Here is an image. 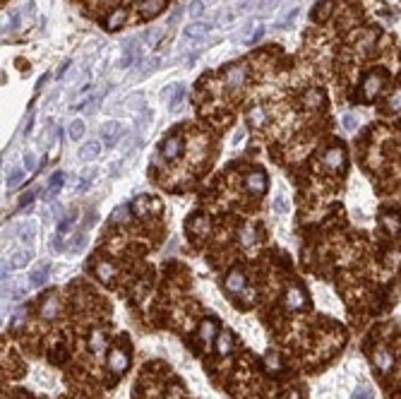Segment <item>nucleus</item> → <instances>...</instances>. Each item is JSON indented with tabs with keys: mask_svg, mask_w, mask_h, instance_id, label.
<instances>
[{
	"mask_svg": "<svg viewBox=\"0 0 401 399\" xmlns=\"http://www.w3.org/2000/svg\"><path fill=\"white\" fill-rule=\"evenodd\" d=\"M104 347H106V334L101 330H94L89 334V349L94 354H99V351H104Z\"/></svg>",
	"mask_w": 401,
	"mask_h": 399,
	"instance_id": "obj_25",
	"label": "nucleus"
},
{
	"mask_svg": "<svg viewBox=\"0 0 401 399\" xmlns=\"http://www.w3.org/2000/svg\"><path fill=\"white\" fill-rule=\"evenodd\" d=\"M250 120L257 123V125H262V123H264V108H262V106H255L253 111H250Z\"/></svg>",
	"mask_w": 401,
	"mask_h": 399,
	"instance_id": "obj_42",
	"label": "nucleus"
},
{
	"mask_svg": "<svg viewBox=\"0 0 401 399\" xmlns=\"http://www.w3.org/2000/svg\"><path fill=\"white\" fill-rule=\"evenodd\" d=\"M74 216H77V214H74V212H70V214H65V216H63V219H60V222H58V231H55L58 236H65L67 231L72 229V224L77 222Z\"/></svg>",
	"mask_w": 401,
	"mask_h": 399,
	"instance_id": "obj_30",
	"label": "nucleus"
},
{
	"mask_svg": "<svg viewBox=\"0 0 401 399\" xmlns=\"http://www.w3.org/2000/svg\"><path fill=\"white\" fill-rule=\"evenodd\" d=\"M176 20H180V10H176V12H173V15H171V24L176 22Z\"/></svg>",
	"mask_w": 401,
	"mask_h": 399,
	"instance_id": "obj_53",
	"label": "nucleus"
},
{
	"mask_svg": "<svg viewBox=\"0 0 401 399\" xmlns=\"http://www.w3.org/2000/svg\"><path fill=\"white\" fill-rule=\"evenodd\" d=\"M389 106H392V111H399V108H401V92H396V94L392 96Z\"/></svg>",
	"mask_w": 401,
	"mask_h": 399,
	"instance_id": "obj_49",
	"label": "nucleus"
},
{
	"mask_svg": "<svg viewBox=\"0 0 401 399\" xmlns=\"http://www.w3.org/2000/svg\"><path fill=\"white\" fill-rule=\"evenodd\" d=\"M286 303H289V308H303L305 294L300 288H289V291H286Z\"/></svg>",
	"mask_w": 401,
	"mask_h": 399,
	"instance_id": "obj_21",
	"label": "nucleus"
},
{
	"mask_svg": "<svg viewBox=\"0 0 401 399\" xmlns=\"http://www.w3.org/2000/svg\"><path fill=\"white\" fill-rule=\"evenodd\" d=\"M298 12H300V10H298V5H289V8L283 10V15L276 20V27H279V29H291V27H293V22H296Z\"/></svg>",
	"mask_w": 401,
	"mask_h": 399,
	"instance_id": "obj_17",
	"label": "nucleus"
},
{
	"mask_svg": "<svg viewBox=\"0 0 401 399\" xmlns=\"http://www.w3.org/2000/svg\"><path fill=\"white\" fill-rule=\"evenodd\" d=\"M65 185V173L63 171H55L51 178H48V183H46V190H44V199H51L55 197L60 192V188Z\"/></svg>",
	"mask_w": 401,
	"mask_h": 399,
	"instance_id": "obj_11",
	"label": "nucleus"
},
{
	"mask_svg": "<svg viewBox=\"0 0 401 399\" xmlns=\"http://www.w3.org/2000/svg\"><path fill=\"white\" fill-rule=\"evenodd\" d=\"M243 243H245V245H253L255 243V229H253V224H247L245 229H243Z\"/></svg>",
	"mask_w": 401,
	"mask_h": 399,
	"instance_id": "obj_45",
	"label": "nucleus"
},
{
	"mask_svg": "<svg viewBox=\"0 0 401 399\" xmlns=\"http://www.w3.org/2000/svg\"><path fill=\"white\" fill-rule=\"evenodd\" d=\"M200 337L202 341H212L216 337V322L214 320H202L200 322Z\"/></svg>",
	"mask_w": 401,
	"mask_h": 399,
	"instance_id": "obj_24",
	"label": "nucleus"
},
{
	"mask_svg": "<svg viewBox=\"0 0 401 399\" xmlns=\"http://www.w3.org/2000/svg\"><path fill=\"white\" fill-rule=\"evenodd\" d=\"M245 185H247V190H250V192L262 195V192L267 190V176H264L262 171H253V173H247Z\"/></svg>",
	"mask_w": 401,
	"mask_h": 399,
	"instance_id": "obj_9",
	"label": "nucleus"
},
{
	"mask_svg": "<svg viewBox=\"0 0 401 399\" xmlns=\"http://www.w3.org/2000/svg\"><path fill=\"white\" fill-rule=\"evenodd\" d=\"M24 171H27V173H31V171L36 169V154H34V152H27V154H24Z\"/></svg>",
	"mask_w": 401,
	"mask_h": 399,
	"instance_id": "obj_40",
	"label": "nucleus"
},
{
	"mask_svg": "<svg viewBox=\"0 0 401 399\" xmlns=\"http://www.w3.org/2000/svg\"><path fill=\"white\" fill-rule=\"evenodd\" d=\"M140 58H142L140 46H135V41H130V44L125 46V51H123V56L118 58V67H120V70H127V67L135 65V63H137Z\"/></svg>",
	"mask_w": 401,
	"mask_h": 399,
	"instance_id": "obj_8",
	"label": "nucleus"
},
{
	"mask_svg": "<svg viewBox=\"0 0 401 399\" xmlns=\"http://www.w3.org/2000/svg\"><path fill=\"white\" fill-rule=\"evenodd\" d=\"M243 286H245V274L240 272V269L228 272V277H226V291L238 294V291H243Z\"/></svg>",
	"mask_w": 401,
	"mask_h": 399,
	"instance_id": "obj_15",
	"label": "nucleus"
},
{
	"mask_svg": "<svg viewBox=\"0 0 401 399\" xmlns=\"http://www.w3.org/2000/svg\"><path fill=\"white\" fill-rule=\"evenodd\" d=\"M24 176H27V171H24V166H20V169H15L12 173L8 176V190H15V188H20L24 180Z\"/></svg>",
	"mask_w": 401,
	"mask_h": 399,
	"instance_id": "obj_28",
	"label": "nucleus"
},
{
	"mask_svg": "<svg viewBox=\"0 0 401 399\" xmlns=\"http://www.w3.org/2000/svg\"><path fill=\"white\" fill-rule=\"evenodd\" d=\"M125 22V10H116L111 17H108V22H106V27L111 31H116V29H120V24Z\"/></svg>",
	"mask_w": 401,
	"mask_h": 399,
	"instance_id": "obj_32",
	"label": "nucleus"
},
{
	"mask_svg": "<svg viewBox=\"0 0 401 399\" xmlns=\"http://www.w3.org/2000/svg\"><path fill=\"white\" fill-rule=\"evenodd\" d=\"M106 363H108V370H111V373H123V370H127V366H130V358H127V354L123 349H111Z\"/></svg>",
	"mask_w": 401,
	"mask_h": 399,
	"instance_id": "obj_4",
	"label": "nucleus"
},
{
	"mask_svg": "<svg viewBox=\"0 0 401 399\" xmlns=\"http://www.w3.org/2000/svg\"><path fill=\"white\" fill-rule=\"evenodd\" d=\"M382 84H385V77H382L379 72L368 75V77L363 80V96H365V99H375V96L379 94Z\"/></svg>",
	"mask_w": 401,
	"mask_h": 399,
	"instance_id": "obj_7",
	"label": "nucleus"
},
{
	"mask_svg": "<svg viewBox=\"0 0 401 399\" xmlns=\"http://www.w3.org/2000/svg\"><path fill=\"white\" fill-rule=\"evenodd\" d=\"M84 245H87V233H77V236H74V243H72V248H70V250L72 252H80L84 248Z\"/></svg>",
	"mask_w": 401,
	"mask_h": 399,
	"instance_id": "obj_44",
	"label": "nucleus"
},
{
	"mask_svg": "<svg viewBox=\"0 0 401 399\" xmlns=\"http://www.w3.org/2000/svg\"><path fill=\"white\" fill-rule=\"evenodd\" d=\"M185 94H187L185 84H176V89H173L171 99H168V111H171V113L178 111L180 106H183V101H185Z\"/></svg>",
	"mask_w": 401,
	"mask_h": 399,
	"instance_id": "obj_18",
	"label": "nucleus"
},
{
	"mask_svg": "<svg viewBox=\"0 0 401 399\" xmlns=\"http://www.w3.org/2000/svg\"><path fill=\"white\" fill-rule=\"evenodd\" d=\"M372 361H375L377 370H382V373H389V370L394 368V354L387 347H377V349H375Z\"/></svg>",
	"mask_w": 401,
	"mask_h": 399,
	"instance_id": "obj_6",
	"label": "nucleus"
},
{
	"mask_svg": "<svg viewBox=\"0 0 401 399\" xmlns=\"http://www.w3.org/2000/svg\"><path fill=\"white\" fill-rule=\"evenodd\" d=\"M94 176H97V171H89L84 178H80V183H77V192H87L94 185Z\"/></svg>",
	"mask_w": 401,
	"mask_h": 399,
	"instance_id": "obj_37",
	"label": "nucleus"
},
{
	"mask_svg": "<svg viewBox=\"0 0 401 399\" xmlns=\"http://www.w3.org/2000/svg\"><path fill=\"white\" fill-rule=\"evenodd\" d=\"M20 27V12H10V17H8V22H5V27L3 29H17Z\"/></svg>",
	"mask_w": 401,
	"mask_h": 399,
	"instance_id": "obj_46",
	"label": "nucleus"
},
{
	"mask_svg": "<svg viewBox=\"0 0 401 399\" xmlns=\"http://www.w3.org/2000/svg\"><path fill=\"white\" fill-rule=\"evenodd\" d=\"M123 135H125V125L118 123V120H108V123H104V128H101V142H104L106 147H116Z\"/></svg>",
	"mask_w": 401,
	"mask_h": 399,
	"instance_id": "obj_2",
	"label": "nucleus"
},
{
	"mask_svg": "<svg viewBox=\"0 0 401 399\" xmlns=\"http://www.w3.org/2000/svg\"><path fill=\"white\" fill-rule=\"evenodd\" d=\"M31 128H34V111H29V116H27V123H24V135H29Z\"/></svg>",
	"mask_w": 401,
	"mask_h": 399,
	"instance_id": "obj_50",
	"label": "nucleus"
},
{
	"mask_svg": "<svg viewBox=\"0 0 401 399\" xmlns=\"http://www.w3.org/2000/svg\"><path fill=\"white\" fill-rule=\"evenodd\" d=\"M94 272H97V277L101 281H111V277H116V267L111 262H99Z\"/></svg>",
	"mask_w": 401,
	"mask_h": 399,
	"instance_id": "obj_26",
	"label": "nucleus"
},
{
	"mask_svg": "<svg viewBox=\"0 0 401 399\" xmlns=\"http://www.w3.org/2000/svg\"><path fill=\"white\" fill-rule=\"evenodd\" d=\"M58 308H60V301H58V296L53 294V296H48V301L41 305V315H44L46 320H53L58 315Z\"/></svg>",
	"mask_w": 401,
	"mask_h": 399,
	"instance_id": "obj_19",
	"label": "nucleus"
},
{
	"mask_svg": "<svg viewBox=\"0 0 401 399\" xmlns=\"http://www.w3.org/2000/svg\"><path fill=\"white\" fill-rule=\"evenodd\" d=\"M147 209H149L147 207V197H137L132 202V212H135V214H144Z\"/></svg>",
	"mask_w": 401,
	"mask_h": 399,
	"instance_id": "obj_43",
	"label": "nucleus"
},
{
	"mask_svg": "<svg viewBox=\"0 0 401 399\" xmlns=\"http://www.w3.org/2000/svg\"><path fill=\"white\" fill-rule=\"evenodd\" d=\"M243 140H245V130L238 128L236 133H233V144H243Z\"/></svg>",
	"mask_w": 401,
	"mask_h": 399,
	"instance_id": "obj_48",
	"label": "nucleus"
},
{
	"mask_svg": "<svg viewBox=\"0 0 401 399\" xmlns=\"http://www.w3.org/2000/svg\"><path fill=\"white\" fill-rule=\"evenodd\" d=\"M209 29H212V22H197L195 20L193 24L183 27V39L185 41H200V39H204L209 34Z\"/></svg>",
	"mask_w": 401,
	"mask_h": 399,
	"instance_id": "obj_5",
	"label": "nucleus"
},
{
	"mask_svg": "<svg viewBox=\"0 0 401 399\" xmlns=\"http://www.w3.org/2000/svg\"><path fill=\"white\" fill-rule=\"evenodd\" d=\"M67 67H70V60H65V63H63V65L58 67V72H55V77H58V80H60V77H63V75L67 72Z\"/></svg>",
	"mask_w": 401,
	"mask_h": 399,
	"instance_id": "obj_52",
	"label": "nucleus"
},
{
	"mask_svg": "<svg viewBox=\"0 0 401 399\" xmlns=\"http://www.w3.org/2000/svg\"><path fill=\"white\" fill-rule=\"evenodd\" d=\"M8 236H15V238H20L22 243L29 245L31 241L36 238V222H31V219H24V222L15 224V226H12V229L8 231Z\"/></svg>",
	"mask_w": 401,
	"mask_h": 399,
	"instance_id": "obj_3",
	"label": "nucleus"
},
{
	"mask_svg": "<svg viewBox=\"0 0 401 399\" xmlns=\"http://www.w3.org/2000/svg\"><path fill=\"white\" fill-rule=\"evenodd\" d=\"M84 133H87V125H84V120H82V118L70 120V128H67V135H70V140L80 142V140L84 137Z\"/></svg>",
	"mask_w": 401,
	"mask_h": 399,
	"instance_id": "obj_20",
	"label": "nucleus"
},
{
	"mask_svg": "<svg viewBox=\"0 0 401 399\" xmlns=\"http://www.w3.org/2000/svg\"><path fill=\"white\" fill-rule=\"evenodd\" d=\"M159 63H161V58H156V56H154V58H149V60H144V67H142V70L135 75V77H140V80L149 77V75H151L156 67H159Z\"/></svg>",
	"mask_w": 401,
	"mask_h": 399,
	"instance_id": "obj_29",
	"label": "nucleus"
},
{
	"mask_svg": "<svg viewBox=\"0 0 401 399\" xmlns=\"http://www.w3.org/2000/svg\"><path fill=\"white\" fill-rule=\"evenodd\" d=\"M329 10H332V0H324V3H319V10L315 12V20L317 22H324L329 15Z\"/></svg>",
	"mask_w": 401,
	"mask_h": 399,
	"instance_id": "obj_38",
	"label": "nucleus"
},
{
	"mask_svg": "<svg viewBox=\"0 0 401 399\" xmlns=\"http://www.w3.org/2000/svg\"><path fill=\"white\" fill-rule=\"evenodd\" d=\"M279 3H281V0H260V3H257V8H260V10H257V15H260V17L272 15Z\"/></svg>",
	"mask_w": 401,
	"mask_h": 399,
	"instance_id": "obj_33",
	"label": "nucleus"
},
{
	"mask_svg": "<svg viewBox=\"0 0 401 399\" xmlns=\"http://www.w3.org/2000/svg\"><path fill=\"white\" fill-rule=\"evenodd\" d=\"M99 154H101V142L99 140L82 142V147L77 149V156H80L82 161H91V159H97Z\"/></svg>",
	"mask_w": 401,
	"mask_h": 399,
	"instance_id": "obj_12",
	"label": "nucleus"
},
{
	"mask_svg": "<svg viewBox=\"0 0 401 399\" xmlns=\"http://www.w3.org/2000/svg\"><path fill=\"white\" fill-rule=\"evenodd\" d=\"M245 67L243 65H231L226 72H223V80H226V84L228 87H240L243 82H245Z\"/></svg>",
	"mask_w": 401,
	"mask_h": 399,
	"instance_id": "obj_13",
	"label": "nucleus"
},
{
	"mask_svg": "<svg viewBox=\"0 0 401 399\" xmlns=\"http://www.w3.org/2000/svg\"><path fill=\"white\" fill-rule=\"evenodd\" d=\"M341 123H343V128H346V130H351V133H353V130L358 128V116H356V113H346Z\"/></svg>",
	"mask_w": 401,
	"mask_h": 399,
	"instance_id": "obj_41",
	"label": "nucleus"
},
{
	"mask_svg": "<svg viewBox=\"0 0 401 399\" xmlns=\"http://www.w3.org/2000/svg\"><path fill=\"white\" fill-rule=\"evenodd\" d=\"M272 209H274L276 214H286L289 212V199L283 197V195H276L274 202H272Z\"/></svg>",
	"mask_w": 401,
	"mask_h": 399,
	"instance_id": "obj_35",
	"label": "nucleus"
},
{
	"mask_svg": "<svg viewBox=\"0 0 401 399\" xmlns=\"http://www.w3.org/2000/svg\"><path fill=\"white\" fill-rule=\"evenodd\" d=\"M187 12H190V17L200 20V17L207 12V3H204V0H193V3L187 5Z\"/></svg>",
	"mask_w": 401,
	"mask_h": 399,
	"instance_id": "obj_31",
	"label": "nucleus"
},
{
	"mask_svg": "<svg viewBox=\"0 0 401 399\" xmlns=\"http://www.w3.org/2000/svg\"><path fill=\"white\" fill-rule=\"evenodd\" d=\"M353 399H375V392H372L370 385H358L356 392H353Z\"/></svg>",
	"mask_w": 401,
	"mask_h": 399,
	"instance_id": "obj_36",
	"label": "nucleus"
},
{
	"mask_svg": "<svg viewBox=\"0 0 401 399\" xmlns=\"http://www.w3.org/2000/svg\"><path fill=\"white\" fill-rule=\"evenodd\" d=\"M322 161H324V169H327V171H341V166H343V149L341 147L329 149L327 154L322 156Z\"/></svg>",
	"mask_w": 401,
	"mask_h": 399,
	"instance_id": "obj_10",
	"label": "nucleus"
},
{
	"mask_svg": "<svg viewBox=\"0 0 401 399\" xmlns=\"http://www.w3.org/2000/svg\"><path fill=\"white\" fill-rule=\"evenodd\" d=\"M48 274H51V265L48 262H41V265L34 269V272L29 274V284H31V288H39V286H44L46 281H48Z\"/></svg>",
	"mask_w": 401,
	"mask_h": 399,
	"instance_id": "obj_14",
	"label": "nucleus"
},
{
	"mask_svg": "<svg viewBox=\"0 0 401 399\" xmlns=\"http://www.w3.org/2000/svg\"><path fill=\"white\" fill-rule=\"evenodd\" d=\"M161 8H164V0H147L144 5H142V17L144 20H149V17H154L161 12Z\"/></svg>",
	"mask_w": 401,
	"mask_h": 399,
	"instance_id": "obj_23",
	"label": "nucleus"
},
{
	"mask_svg": "<svg viewBox=\"0 0 401 399\" xmlns=\"http://www.w3.org/2000/svg\"><path fill=\"white\" fill-rule=\"evenodd\" d=\"M267 366H269V368H279V358L272 356V354H267Z\"/></svg>",
	"mask_w": 401,
	"mask_h": 399,
	"instance_id": "obj_51",
	"label": "nucleus"
},
{
	"mask_svg": "<svg viewBox=\"0 0 401 399\" xmlns=\"http://www.w3.org/2000/svg\"><path fill=\"white\" fill-rule=\"evenodd\" d=\"M382 224L389 229V233H399L401 231V222H399V216L396 214H385L382 216Z\"/></svg>",
	"mask_w": 401,
	"mask_h": 399,
	"instance_id": "obj_34",
	"label": "nucleus"
},
{
	"mask_svg": "<svg viewBox=\"0 0 401 399\" xmlns=\"http://www.w3.org/2000/svg\"><path fill=\"white\" fill-rule=\"evenodd\" d=\"M34 197H36V190H27L22 195V199H20V207H29L31 202H34Z\"/></svg>",
	"mask_w": 401,
	"mask_h": 399,
	"instance_id": "obj_47",
	"label": "nucleus"
},
{
	"mask_svg": "<svg viewBox=\"0 0 401 399\" xmlns=\"http://www.w3.org/2000/svg\"><path fill=\"white\" fill-rule=\"evenodd\" d=\"M161 37H164V29H149L140 37V44L142 46H156V41H161Z\"/></svg>",
	"mask_w": 401,
	"mask_h": 399,
	"instance_id": "obj_27",
	"label": "nucleus"
},
{
	"mask_svg": "<svg viewBox=\"0 0 401 399\" xmlns=\"http://www.w3.org/2000/svg\"><path fill=\"white\" fill-rule=\"evenodd\" d=\"M31 258H34V250H31V248H20V250H15L10 255L8 262L3 265V277L8 279V272H12V269H24V267L31 262Z\"/></svg>",
	"mask_w": 401,
	"mask_h": 399,
	"instance_id": "obj_1",
	"label": "nucleus"
},
{
	"mask_svg": "<svg viewBox=\"0 0 401 399\" xmlns=\"http://www.w3.org/2000/svg\"><path fill=\"white\" fill-rule=\"evenodd\" d=\"M204 3H207V0H204Z\"/></svg>",
	"mask_w": 401,
	"mask_h": 399,
	"instance_id": "obj_54",
	"label": "nucleus"
},
{
	"mask_svg": "<svg viewBox=\"0 0 401 399\" xmlns=\"http://www.w3.org/2000/svg\"><path fill=\"white\" fill-rule=\"evenodd\" d=\"M161 154H164L166 159H178V154H183V140H180V137H168V140L164 142Z\"/></svg>",
	"mask_w": 401,
	"mask_h": 399,
	"instance_id": "obj_16",
	"label": "nucleus"
},
{
	"mask_svg": "<svg viewBox=\"0 0 401 399\" xmlns=\"http://www.w3.org/2000/svg\"><path fill=\"white\" fill-rule=\"evenodd\" d=\"M262 37H264V27H257V29H255V31H250V37H247V39H243V44H245V46H255V44H257V41H260Z\"/></svg>",
	"mask_w": 401,
	"mask_h": 399,
	"instance_id": "obj_39",
	"label": "nucleus"
},
{
	"mask_svg": "<svg viewBox=\"0 0 401 399\" xmlns=\"http://www.w3.org/2000/svg\"><path fill=\"white\" fill-rule=\"evenodd\" d=\"M231 347H233V337H231V332H221L219 337H216V354H231Z\"/></svg>",
	"mask_w": 401,
	"mask_h": 399,
	"instance_id": "obj_22",
	"label": "nucleus"
}]
</instances>
